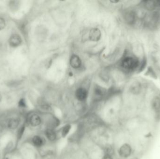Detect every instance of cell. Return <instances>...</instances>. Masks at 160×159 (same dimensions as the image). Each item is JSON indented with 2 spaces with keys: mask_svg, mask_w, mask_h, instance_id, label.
<instances>
[{
  "mask_svg": "<svg viewBox=\"0 0 160 159\" xmlns=\"http://www.w3.org/2000/svg\"><path fill=\"white\" fill-rule=\"evenodd\" d=\"M138 60L132 57L125 58L122 61V66L123 68L128 70H132L137 67L138 65Z\"/></svg>",
  "mask_w": 160,
  "mask_h": 159,
  "instance_id": "cell-1",
  "label": "cell"
},
{
  "mask_svg": "<svg viewBox=\"0 0 160 159\" xmlns=\"http://www.w3.org/2000/svg\"><path fill=\"white\" fill-rule=\"evenodd\" d=\"M132 147L129 144H124L119 149V155L123 158H127L130 157L132 154Z\"/></svg>",
  "mask_w": 160,
  "mask_h": 159,
  "instance_id": "cell-2",
  "label": "cell"
},
{
  "mask_svg": "<svg viewBox=\"0 0 160 159\" xmlns=\"http://www.w3.org/2000/svg\"><path fill=\"white\" fill-rule=\"evenodd\" d=\"M8 42L10 47L12 48H17L22 43V39L20 35L17 34H13L11 35L8 40Z\"/></svg>",
  "mask_w": 160,
  "mask_h": 159,
  "instance_id": "cell-3",
  "label": "cell"
},
{
  "mask_svg": "<svg viewBox=\"0 0 160 159\" xmlns=\"http://www.w3.org/2000/svg\"><path fill=\"white\" fill-rule=\"evenodd\" d=\"M151 107L157 114H160V97L153 98L151 101Z\"/></svg>",
  "mask_w": 160,
  "mask_h": 159,
  "instance_id": "cell-4",
  "label": "cell"
},
{
  "mask_svg": "<svg viewBox=\"0 0 160 159\" xmlns=\"http://www.w3.org/2000/svg\"><path fill=\"white\" fill-rule=\"evenodd\" d=\"M75 96L79 101H83L87 97V91L84 88H79L75 92Z\"/></svg>",
  "mask_w": 160,
  "mask_h": 159,
  "instance_id": "cell-5",
  "label": "cell"
},
{
  "mask_svg": "<svg viewBox=\"0 0 160 159\" xmlns=\"http://www.w3.org/2000/svg\"><path fill=\"white\" fill-rule=\"evenodd\" d=\"M101 32L98 29H93L90 33V38L93 41H98L101 37Z\"/></svg>",
  "mask_w": 160,
  "mask_h": 159,
  "instance_id": "cell-6",
  "label": "cell"
},
{
  "mask_svg": "<svg viewBox=\"0 0 160 159\" xmlns=\"http://www.w3.org/2000/svg\"><path fill=\"white\" fill-rule=\"evenodd\" d=\"M70 63L73 68L77 69L80 67L81 65V60L78 56L73 55L71 58Z\"/></svg>",
  "mask_w": 160,
  "mask_h": 159,
  "instance_id": "cell-7",
  "label": "cell"
},
{
  "mask_svg": "<svg viewBox=\"0 0 160 159\" xmlns=\"http://www.w3.org/2000/svg\"><path fill=\"white\" fill-rule=\"evenodd\" d=\"M9 7L10 11L16 12L20 8V1L16 0L10 1L9 2Z\"/></svg>",
  "mask_w": 160,
  "mask_h": 159,
  "instance_id": "cell-8",
  "label": "cell"
},
{
  "mask_svg": "<svg viewBox=\"0 0 160 159\" xmlns=\"http://www.w3.org/2000/svg\"><path fill=\"white\" fill-rule=\"evenodd\" d=\"M29 123L31 126L37 127L41 124V119L38 115L33 114L30 118Z\"/></svg>",
  "mask_w": 160,
  "mask_h": 159,
  "instance_id": "cell-9",
  "label": "cell"
},
{
  "mask_svg": "<svg viewBox=\"0 0 160 159\" xmlns=\"http://www.w3.org/2000/svg\"><path fill=\"white\" fill-rule=\"evenodd\" d=\"M33 144L36 147H41L44 144V140L43 138L38 135L34 136L33 138Z\"/></svg>",
  "mask_w": 160,
  "mask_h": 159,
  "instance_id": "cell-10",
  "label": "cell"
},
{
  "mask_svg": "<svg viewBox=\"0 0 160 159\" xmlns=\"http://www.w3.org/2000/svg\"><path fill=\"white\" fill-rule=\"evenodd\" d=\"M45 135L46 136L49 140L50 141H54L56 140L57 135H56V132L52 129H47L46 131Z\"/></svg>",
  "mask_w": 160,
  "mask_h": 159,
  "instance_id": "cell-11",
  "label": "cell"
},
{
  "mask_svg": "<svg viewBox=\"0 0 160 159\" xmlns=\"http://www.w3.org/2000/svg\"><path fill=\"white\" fill-rule=\"evenodd\" d=\"M125 20L128 24H133L135 21V17L134 13L132 12L127 13L125 14Z\"/></svg>",
  "mask_w": 160,
  "mask_h": 159,
  "instance_id": "cell-12",
  "label": "cell"
},
{
  "mask_svg": "<svg viewBox=\"0 0 160 159\" xmlns=\"http://www.w3.org/2000/svg\"><path fill=\"white\" fill-rule=\"evenodd\" d=\"M19 124V120L17 119L12 118L9 119L8 123V127L9 129H14L17 128Z\"/></svg>",
  "mask_w": 160,
  "mask_h": 159,
  "instance_id": "cell-13",
  "label": "cell"
},
{
  "mask_svg": "<svg viewBox=\"0 0 160 159\" xmlns=\"http://www.w3.org/2000/svg\"><path fill=\"white\" fill-rule=\"evenodd\" d=\"M141 85L138 83H133L131 87V91L133 94H139L141 91Z\"/></svg>",
  "mask_w": 160,
  "mask_h": 159,
  "instance_id": "cell-14",
  "label": "cell"
},
{
  "mask_svg": "<svg viewBox=\"0 0 160 159\" xmlns=\"http://www.w3.org/2000/svg\"><path fill=\"white\" fill-rule=\"evenodd\" d=\"M145 5L146 8L148 10H153V9H155L156 7L155 1H145Z\"/></svg>",
  "mask_w": 160,
  "mask_h": 159,
  "instance_id": "cell-15",
  "label": "cell"
},
{
  "mask_svg": "<svg viewBox=\"0 0 160 159\" xmlns=\"http://www.w3.org/2000/svg\"><path fill=\"white\" fill-rule=\"evenodd\" d=\"M71 128V127L70 124L65 125L63 127L62 131V135L63 137H66V136L68 135V133L70 132Z\"/></svg>",
  "mask_w": 160,
  "mask_h": 159,
  "instance_id": "cell-16",
  "label": "cell"
},
{
  "mask_svg": "<svg viewBox=\"0 0 160 159\" xmlns=\"http://www.w3.org/2000/svg\"><path fill=\"white\" fill-rule=\"evenodd\" d=\"M25 126H22V127H21L18 129V131H17V138H18V139L20 140L21 138L22 137V135L24 134V132H25Z\"/></svg>",
  "mask_w": 160,
  "mask_h": 159,
  "instance_id": "cell-17",
  "label": "cell"
},
{
  "mask_svg": "<svg viewBox=\"0 0 160 159\" xmlns=\"http://www.w3.org/2000/svg\"><path fill=\"white\" fill-rule=\"evenodd\" d=\"M18 106L20 108H24L26 107V101L25 99H21L18 101Z\"/></svg>",
  "mask_w": 160,
  "mask_h": 159,
  "instance_id": "cell-18",
  "label": "cell"
},
{
  "mask_svg": "<svg viewBox=\"0 0 160 159\" xmlns=\"http://www.w3.org/2000/svg\"><path fill=\"white\" fill-rule=\"evenodd\" d=\"M6 23L5 20L4 18L0 17V31L3 30L6 27Z\"/></svg>",
  "mask_w": 160,
  "mask_h": 159,
  "instance_id": "cell-19",
  "label": "cell"
},
{
  "mask_svg": "<svg viewBox=\"0 0 160 159\" xmlns=\"http://www.w3.org/2000/svg\"><path fill=\"white\" fill-rule=\"evenodd\" d=\"M147 74H148L150 77H152L153 78H157L155 72L153 71V70L151 68H149L147 71Z\"/></svg>",
  "mask_w": 160,
  "mask_h": 159,
  "instance_id": "cell-20",
  "label": "cell"
},
{
  "mask_svg": "<svg viewBox=\"0 0 160 159\" xmlns=\"http://www.w3.org/2000/svg\"><path fill=\"white\" fill-rule=\"evenodd\" d=\"M104 90L100 87H97L95 90L96 94L98 95H99V96L103 95V94H104Z\"/></svg>",
  "mask_w": 160,
  "mask_h": 159,
  "instance_id": "cell-21",
  "label": "cell"
},
{
  "mask_svg": "<svg viewBox=\"0 0 160 159\" xmlns=\"http://www.w3.org/2000/svg\"><path fill=\"white\" fill-rule=\"evenodd\" d=\"M146 63V62L145 60L144 59V60H143V61L141 63V66L140 67V71H142V70H143L145 67Z\"/></svg>",
  "mask_w": 160,
  "mask_h": 159,
  "instance_id": "cell-22",
  "label": "cell"
},
{
  "mask_svg": "<svg viewBox=\"0 0 160 159\" xmlns=\"http://www.w3.org/2000/svg\"><path fill=\"white\" fill-rule=\"evenodd\" d=\"M102 159H113L112 157H111V156L109 154H105L104 157H103Z\"/></svg>",
  "mask_w": 160,
  "mask_h": 159,
  "instance_id": "cell-23",
  "label": "cell"
},
{
  "mask_svg": "<svg viewBox=\"0 0 160 159\" xmlns=\"http://www.w3.org/2000/svg\"><path fill=\"white\" fill-rule=\"evenodd\" d=\"M1 96H0V101H1Z\"/></svg>",
  "mask_w": 160,
  "mask_h": 159,
  "instance_id": "cell-24",
  "label": "cell"
},
{
  "mask_svg": "<svg viewBox=\"0 0 160 159\" xmlns=\"http://www.w3.org/2000/svg\"><path fill=\"white\" fill-rule=\"evenodd\" d=\"M5 159H8V158H6Z\"/></svg>",
  "mask_w": 160,
  "mask_h": 159,
  "instance_id": "cell-25",
  "label": "cell"
}]
</instances>
